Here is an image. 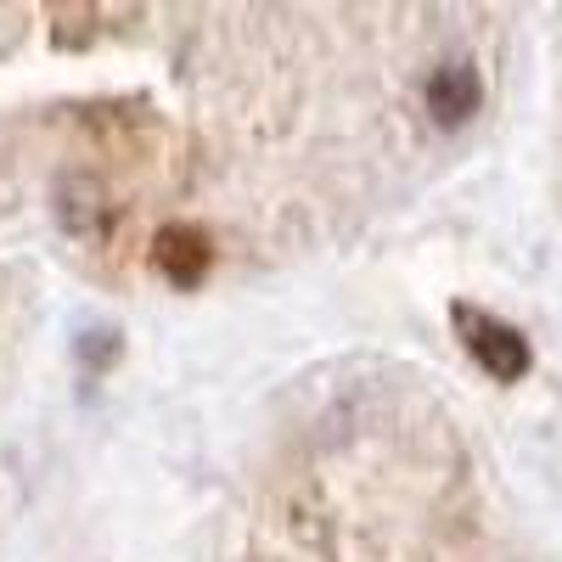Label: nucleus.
I'll list each match as a JSON object with an SVG mask.
<instances>
[{
	"instance_id": "f03ea898",
	"label": "nucleus",
	"mask_w": 562,
	"mask_h": 562,
	"mask_svg": "<svg viewBox=\"0 0 562 562\" xmlns=\"http://www.w3.org/2000/svg\"><path fill=\"white\" fill-rule=\"evenodd\" d=\"M153 265H158L164 281H175V288H198V281L209 276V265H214L209 231L186 225V220L158 225V237H153Z\"/></svg>"
},
{
	"instance_id": "7ed1b4c3",
	"label": "nucleus",
	"mask_w": 562,
	"mask_h": 562,
	"mask_svg": "<svg viewBox=\"0 0 562 562\" xmlns=\"http://www.w3.org/2000/svg\"><path fill=\"white\" fill-rule=\"evenodd\" d=\"M479 102H484V85H479V68L473 63L434 68V79H428V113H434V124L456 130V124H467V119L479 113Z\"/></svg>"
},
{
	"instance_id": "f257e3e1",
	"label": "nucleus",
	"mask_w": 562,
	"mask_h": 562,
	"mask_svg": "<svg viewBox=\"0 0 562 562\" xmlns=\"http://www.w3.org/2000/svg\"><path fill=\"white\" fill-rule=\"evenodd\" d=\"M450 321H456L467 355H473L495 383H518L529 371V338L518 333V326H506V321H495L490 310H473V304H456Z\"/></svg>"
}]
</instances>
